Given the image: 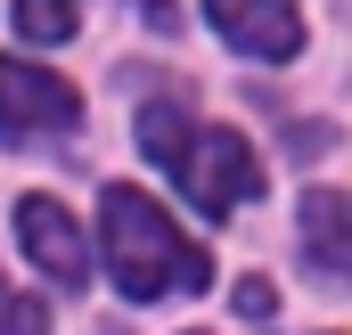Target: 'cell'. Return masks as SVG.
<instances>
[{"label": "cell", "instance_id": "1", "mask_svg": "<svg viewBox=\"0 0 352 335\" xmlns=\"http://www.w3.org/2000/svg\"><path fill=\"white\" fill-rule=\"evenodd\" d=\"M98 246H107V278H115L131 303H164V294L213 286V253L197 246L156 196H140V188H123V180L98 196Z\"/></svg>", "mask_w": 352, "mask_h": 335}, {"label": "cell", "instance_id": "2", "mask_svg": "<svg viewBox=\"0 0 352 335\" xmlns=\"http://www.w3.org/2000/svg\"><path fill=\"white\" fill-rule=\"evenodd\" d=\"M140 148L180 180V196L205 221H230L246 196H263V156L238 131H221V123H188L180 98H148L140 106Z\"/></svg>", "mask_w": 352, "mask_h": 335}, {"label": "cell", "instance_id": "3", "mask_svg": "<svg viewBox=\"0 0 352 335\" xmlns=\"http://www.w3.org/2000/svg\"><path fill=\"white\" fill-rule=\"evenodd\" d=\"M82 123V98L74 82L25 66V58H0V139H66Z\"/></svg>", "mask_w": 352, "mask_h": 335}, {"label": "cell", "instance_id": "4", "mask_svg": "<svg viewBox=\"0 0 352 335\" xmlns=\"http://www.w3.org/2000/svg\"><path fill=\"white\" fill-rule=\"evenodd\" d=\"M16 246L33 253V270H41L50 286H82V278H90L82 221H74L58 196H25V205H16Z\"/></svg>", "mask_w": 352, "mask_h": 335}, {"label": "cell", "instance_id": "5", "mask_svg": "<svg viewBox=\"0 0 352 335\" xmlns=\"http://www.w3.org/2000/svg\"><path fill=\"white\" fill-rule=\"evenodd\" d=\"M205 16H213V33L238 49V58H295L303 49V16H295V0H205Z\"/></svg>", "mask_w": 352, "mask_h": 335}, {"label": "cell", "instance_id": "6", "mask_svg": "<svg viewBox=\"0 0 352 335\" xmlns=\"http://www.w3.org/2000/svg\"><path fill=\"white\" fill-rule=\"evenodd\" d=\"M303 262L328 286H352V196L344 188H311L303 196Z\"/></svg>", "mask_w": 352, "mask_h": 335}, {"label": "cell", "instance_id": "7", "mask_svg": "<svg viewBox=\"0 0 352 335\" xmlns=\"http://www.w3.org/2000/svg\"><path fill=\"white\" fill-rule=\"evenodd\" d=\"M82 0H16V33L25 41H74Z\"/></svg>", "mask_w": 352, "mask_h": 335}, {"label": "cell", "instance_id": "8", "mask_svg": "<svg viewBox=\"0 0 352 335\" xmlns=\"http://www.w3.org/2000/svg\"><path fill=\"white\" fill-rule=\"evenodd\" d=\"M0 335H50V311L33 294H16L8 278H0Z\"/></svg>", "mask_w": 352, "mask_h": 335}, {"label": "cell", "instance_id": "9", "mask_svg": "<svg viewBox=\"0 0 352 335\" xmlns=\"http://www.w3.org/2000/svg\"><path fill=\"white\" fill-rule=\"evenodd\" d=\"M238 311H246V319H270V311H278L270 278H238Z\"/></svg>", "mask_w": 352, "mask_h": 335}, {"label": "cell", "instance_id": "10", "mask_svg": "<svg viewBox=\"0 0 352 335\" xmlns=\"http://www.w3.org/2000/svg\"><path fill=\"white\" fill-rule=\"evenodd\" d=\"M140 8H148V25H156V33H173V0H140Z\"/></svg>", "mask_w": 352, "mask_h": 335}]
</instances>
